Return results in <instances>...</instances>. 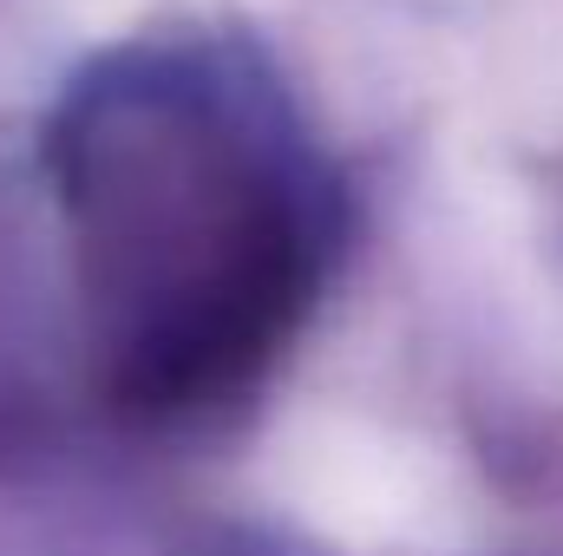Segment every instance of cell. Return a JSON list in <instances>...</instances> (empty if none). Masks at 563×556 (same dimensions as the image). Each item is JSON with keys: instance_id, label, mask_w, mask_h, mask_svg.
I'll return each instance as SVG.
<instances>
[{"instance_id": "cell-1", "label": "cell", "mask_w": 563, "mask_h": 556, "mask_svg": "<svg viewBox=\"0 0 563 556\" xmlns=\"http://www.w3.org/2000/svg\"><path fill=\"white\" fill-rule=\"evenodd\" d=\"M53 157L112 400L164 419L236 393L314 281L269 144L223 92L144 73L92 86Z\"/></svg>"}]
</instances>
